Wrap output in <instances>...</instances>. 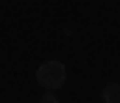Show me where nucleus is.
<instances>
[{
	"label": "nucleus",
	"mask_w": 120,
	"mask_h": 103,
	"mask_svg": "<svg viewBox=\"0 0 120 103\" xmlns=\"http://www.w3.org/2000/svg\"><path fill=\"white\" fill-rule=\"evenodd\" d=\"M64 81H67V67L61 64V61H45V64H39L36 67V84L45 89V92H56L64 86Z\"/></svg>",
	"instance_id": "nucleus-1"
},
{
	"label": "nucleus",
	"mask_w": 120,
	"mask_h": 103,
	"mask_svg": "<svg viewBox=\"0 0 120 103\" xmlns=\"http://www.w3.org/2000/svg\"><path fill=\"white\" fill-rule=\"evenodd\" d=\"M39 103H59V98H56V92H45L39 98Z\"/></svg>",
	"instance_id": "nucleus-3"
},
{
	"label": "nucleus",
	"mask_w": 120,
	"mask_h": 103,
	"mask_svg": "<svg viewBox=\"0 0 120 103\" xmlns=\"http://www.w3.org/2000/svg\"><path fill=\"white\" fill-rule=\"evenodd\" d=\"M101 98H103V103H120V84H106Z\"/></svg>",
	"instance_id": "nucleus-2"
}]
</instances>
